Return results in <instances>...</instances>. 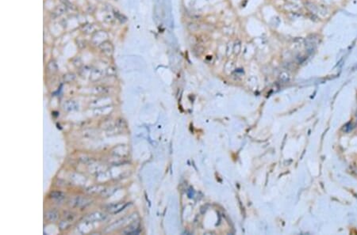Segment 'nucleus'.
<instances>
[{
  "label": "nucleus",
  "mask_w": 357,
  "mask_h": 235,
  "mask_svg": "<svg viewBox=\"0 0 357 235\" xmlns=\"http://www.w3.org/2000/svg\"><path fill=\"white\" fill-rule=\"evenodd\" d=\"M60 1H61L62 3L64 4V6H65L66 7H68V8H71V9H74L73 5H72V3L69 0H60Z\"/></svg>",
  "instance_id": "obj_9"
},
{
  "label": "nucleus",
  "mask_w": 357,
  "mask_h": 235,
  "mask_svg": "<svg viewBox=\"0 0 357 235\" xmlns=\"http://www.w3.org/2000/svg\"><path fill=\"white\" fill-rule=\"evenodd\" d=\"M187 29L190 33H191L192 34H195V33H199V31L202 30V26L195 21H192V22H190L187 24Z\"/></svg>",
  "instance_id": "obj_3"
},
{
  "label": "nucleus",
  "mask_w": 357,
  "mask_h": 235,
  "mask_svg": "<svg viewBox=\"0 0 357 235\" xmlns=\"http://www.w3.org/2000/svg\"><path fill=\"white\" fill-rule=\"evenodd\" d=\"M233 44H234V42H231V41L228 42L226 48L227 55H229L231 54V52H233Z\"/></svg>",
  "instance_id": "obj_8"
},
{
  "label": "nucleus",
  "mask_w": 357,
  "mask_h": 235,
  "mask_svg": "<svg viewBox=\"0 0 357 235\" xmlns=\"http://www.w3.org/2000/svg\"><path fill=\"white\" fill-rule=\"evenodd\" d=\"M81 29H82L83 33H84L85 34H91V33H93L94 31L95 30V27L94 25L87 24L83 25Z\"/></svg>",
  "instance_id": "obj_5"
},
{
  "label": "nucleus",
  "mask_w": 357,
  "mask_h": 235,
  "mask_svg": "<svg viewBox=\"0 0 357 235\" xmlns=\"http://www.w3.org/2000/svg\"><path fill=\"white\" fill-rule=\"evenodd\" d=\"M77 44H78V46H79L80 48H84L85 45H86V42L83 41V40H78L77 41Z\"/></svg>",
  "instance_id": "obj_10"
},
{
  "label": "nucleus",
  "mask_w": 357,
  "mask_h": 235,
  "mask_svg": "<svg viewBox=\"0 0 357 235\" xmlns=\"http://www.w3.org/2000/svg\"><path fill=\"white\" fill-rule=\"evenodd\" d=\"M306 7L311 14L316 15L317 17H325L326 14H328V10L325 7L317 5L314 3L308 2L306 3Z\"/></svg>",
  "instance_id": "obj_1"
},
{
  "label": "nucleus",
  "mask_w": 357,
  "mask_h": 235,
  "mask_svg": "<svg viewBox=\"0 0 357 235\" xmlns=\"http://www.w3.org/2000/svg\"><path fill=\"white\" fill-rule=\"evenodd\" d=\"M99 48L101 51L104 52L105 54L110 55L112 53L113 51V46L112 44L109 42V41H103V43H101L99 45Z\"/></svg>",
  "instance_id": "obj_2"
},
{
  "label": "nucleus",
  "mask_w": 357,
  "mask_h": 235,
  "mask_svg": "<svg viewBox=\"0 0 357 235\" xmlns=\"http://www.w3.org/2000/svg\"><path fill=\"white\" fill-rule=\"evenodd\" d=\"M66 10L65 6H58L55 8V10H53V14L56 16H61L62 14H64Z\"/></svg>",
  "instance_id": "obj_6"
},
{
  "label": "nucleus",
  "mask_w": 357,
  "mask_h": 235,
  "mask_svg": "<svg viewBox=\"0 0 357 235\" xmlns=\"http://www.w3.org/2000/svg\"><path fill=\"white\" fill-rule=\"evenodd\" d=\"M241 47H242V42L239 39H236L234 41L233 44V52L235 55H238L241 51Z\"/></svg>",
  "instance_id": "obj_4"
},
{
  "label": "nucleus",
  "mask_w": 357,
  "mask_h": 235,
  "mask_svg": "<svg viewBox=\"0 0 357 235\" xmlns=\"http://www.w3.org/2000/svg\"><path fill=\"white\" fill-rule=\"evenodd\" d=\"M113 14H114L115 17L117 18V20L120 21L121 22H122V23H123V22H125V21H126V17H125L124 15H122L121 13L117 12V11H114V13H113Z\"/></svg>",
  "instance_id": "obj_7"
},
{
  "label": "nucleus",
  "mask_w": 357,
  "mask_h": 235,
  "mask_svg": "<svg viewBox=\"0 0 357 235\" xmlns=\"http://www.w3.org/2000/svg\"><path fill=\"white\" fill-rule=\"evenodd\" d=\"M356 116H357V113H356Z\"/></svg>",
  "instance_id": "obj_11"
}]
</instances>
